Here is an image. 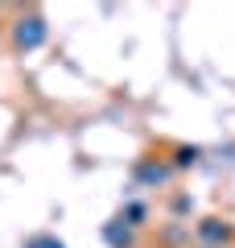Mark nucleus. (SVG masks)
<instances>
[{"mask_svg": "<svg viewBox=\"0 0 235 248\" xmlns=\"http://www.w3.org/2000/svg\"><path fill=\"white\" fill-rule=\"evenodd\" d=\"M198 236H202V240H210V244H215V240H227V236H231V228H227V223H219V219H202Z\"/></svg>", "mask_w": 235, "mask_h": 248, "instance_id": "2", "label": "nucleus"}, {"mask_svg": "<svg viewBox=\"0 0 235 248\" xmlns=\"http://www.w3.org/2000/svg\"><path fill=\"white\" fill-rule=\"evenodd\" d=\"M194 157H198V149H177V166H190Z\"/></svg>", "mask_w": 235, "mask_h": 248, "instance_id": "5", "label": "nucleus"}, {"mask_svg": "<svg viewBox=\"0 0 235 248\" xmlns=\"http://www.w3.org/2000/svg\"><path fill=\"white\" fill-rule=\"evenodd\" d=\"M25 248H66V244H62V240H54V236H33Z\"/></svg>", "mask_w": 235, "mask_h": 248, "instance_id": "3", "label": "nucleus"}, {"mask_svg": "<svg viewBox=\"0 0 235 248\" xmlns=\"http://www.w3.org/2000/svg\"><path fill=\"white\" fill-rule=\"evenodd\" d=\"M169 170H161V166H140V178H148V182H161Z\"/></svg>", "mask_w": 235, "mask_h": 248, "instance_id": "4", "label": "nucleus"}, {"mask_svg": "<svg viewBox=\"0 0 235 248\" xmlns=\"http://www.w3.org/2000/svg\"><path fill=\"white\" fill-rule=\"evenodd\" d=\"M45 42V21L42 17H21L17 21V46L21 50H37Z\"/></svg>", "mask_w": 235, "mask_h": 248, "instance_id": "1", "label": "nucleus"}]
</instances>
